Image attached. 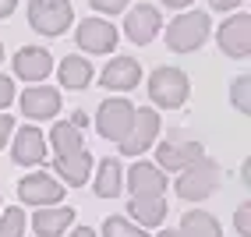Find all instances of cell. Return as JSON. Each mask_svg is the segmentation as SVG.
<instances>
[{"label": "cell", "instance_id": "cell-1", "mask_svg": "<svg viewBox=\"0 0 251 237\" xmlns=\"http://www.w3.org/2000/svg\"><path fill=\"white\" fill-rule=\"evenodd\" d=\"M209 14L205 11H184L166 25V46L174 53H195L198 46L209 39Z\"/></svg>", "mask_w": 251, "mask_h": 237}, {"label": "cell", "instance_id": "cell-2", "mask_svg": "<svg viewBox=\"0 0 251 237\" xmlns=\"http://www.w3.org/2000/svg\"><path fill=\"white\" fill-rule=\"evenodd\" d=\"M188 92H191V81H188V75H184L180 67L163 64V67H156V71L149 75V96H152V103L163 106V110L184 106L188 103Z\"/></svg>", "mask_w": 251, "mask_h": 237}, {"label": "cell", "instance_id": "cell-3", "mask_svg": "<svg viewBox=\"0 0 251 237\" xmlns=\"http://www.w3.org/2000/svg\"><path fill=\"white\" fill-rule=\"evenodd\" d=\"M198 156H205L202 142H198L195 134L180 131V128L166 131V138L156 145V166L159 170H184V166L195 163Z\"/></svg>", "mask_w": 251, "mask_h": 237}, {"label": "cell", "instance_id": "cell-4", "mask_svg": "<svg viewBox=\"0 0 251 237\" xmlns=\"http://www.w3.org/2000/svg\"><path fill=\"white\" fill-rule=\"evenodd\" d=\"M220 184V166H216L209 156H198L195 163H188L177 177V195L188 198V202H202L216 191Z\"/></svg>", "mask_w": 251, "mask_h": 237}, {"label": "cell", "instance_id": "cell-5", "mask_svg": "<svg viewBox=\"0 0 251 237\" xmlns=\"http://www.w3.org/2000/svg\"><path fill=\"white\" fill-rule=\"evenodd\" d=\"M75 11L68 0H28V25L43 32V36H60L64 28H71Z\"/></svg>", "mask_w": 251, "mask_h": 237}, {"label": "cell", "instance_id": "cell-6", "mask_svg": "<svg viewBox=\"0 0 251 237\" xmlns=\"http://www.w3.org/2000/svg\"><path fill=\"white\" fill-rule=\"evenodd\" d=\"M159 138V113L152 106H135V121H131V131L124 134L121 145L124 156H142L145 149H152Z\"/></svg>", "mask_w": 251, "mask_h": 237}, {"label": "cell", "instance_id": "cell-7", "mask_svg": "<svg viewBox=\"0 0 251 237\" xmlns=\"http://www.w3.org/2000/svg\"><path fill=\"white\" fill-rule=\"evenodd\" d=\"M131 121H135V106H131L124 96L106 99V103L96 110V128L110 142H124V134L131 131Z\"/></svg>", "mask_w": 251, "mask_h": 237}, {"label": "cell", "instance_id": "cell-8", "mask_svg": "<svg viewBox=\"0 0 251 237\" xmlns=\"http://www.w3.org/2000/svg\"><path fill=\"white\" fill-rule=\"evenodd\" d=\"M18 198L25 202V206H60V198H64V184L53 181L50 174L36 170V174H28L18 181Z\"/></svg>", "mask_w": 251, "mask_h": 237}, {"label": "cell", "instance_id": "cell-9", "mask_svg": "<svg viewBox=\"0 0 251 237\" xmlns=\"http://www.w3.org/2000/svg\"><path fill=\"white\" fill-rule=\"evenodd\" d=\"M216 43H220V50L233 60L248 57L251 53V14H233V18H226L220 25V32H216Z\"/></svg>", "mask_w": 251, "mask_h": 237}, {"label": "cell", "instance_id": "cell-10", "mask_svg": "<svg viewBox=\"0 0 251 237\" xmlns=\"http://www.w3.org/2000/svg\"><path fill=\"white\" fill-rule=\"evenodd\" d=\"M75 43L85 53H110L117 46V28L106 18H81V25L75 28Z\"/></svg>", "mask_w": 251, "mask_h": 237}, {"label": "cell", "instance_id": "cell-11", "mask_svg": "<svg viewBox=\"0 0 251 237\" xmlns=\"http://www.w3.org/2000/svg\"><path fill=\"white\" fill-rule=\"evenodd\" d=\"M159 28H163V18H159V7H152V4L131 7L127 18H124V36H127L131 43H138V46L152 43V39L159 36Z\"/></svg>", "mask_w": 251, "mask_h": 237}, {"label": "cell", "instance_id": "cell-12", "mask_svg": "<svg viewBox=\"0 0 251 237\" xmlns=\"http://www.w3.org/2000/svg\"><path fill=\"white\" fill-rule=\"evenodd\" d=\"M60 110V92L53 85H32L22 96V113L32 121H53V113Z\"/></svg>", "mask_w": 251, "mask_h": 237}, {"label": "cell", "instance_id": "cell-13", "mask_svg": "<svg viewBox=\"0 0 251 237\" xmlns=\"http://www.w3.org/2000/svg\"><path fill=\"white\" fill-rule=\"evenodd\" d=\"M138 81H142V67L135 57H113L103 67V85L110 92H131L138 89Z\"/></svg>", "mask_w": 251, "mask_h": 237}, {"label": "cell", "instance_id": "cell-14", "mask_svg": "<svg viewBox=\"0 0 251 237\" xmlns=\"http://www.w3.org/2000/svg\"><path fill=\"white\" fill-rule=\"evenodd\" d=\"M11 156L18 166H36L46 159V134L39 128H22L11 142Z\"/></svg>", "mask_w": 251, "mask_h": 237}, {"label": "cell", "instance_id": "cell-15", "mask_svg": "<svg viewBox=\"0 0 251 237\" xmlns=\"http://www.w3.org/2000/svg\"><path fill=\"white\" fill-rule=\"evenodd\" d=\"M50 71H53V57L43 46H22L14 53V75L25 81H43Z\"/></svg>", "mask_w": 251, "mask_h": 237}, {"label": "cell", "instance_id": "cell-16", "mask_svg": "<svg viewBox=\"0 0 251 237\" xmlns=\"http://www.w3.org/2000/svg\"><path fill=\"white\" fill-rule=\"evenodd\" d=\"M127 188H131V195H163L166 191V174L156 163H135L127 170Z\"/></svg>", "mask_w": 251, "mask_h": 237}, {"label": "cell", "instance_id": "cell-17", "mask_svg": "<svg viewBox=\"0 0 251 237\" xmlns=\"http://www.w3.org/2000/svg\"><path fill=\"white\" fill-rule=\"evenodd\" d=\"M75 223V212L68 206H39V212L32 216V230L39 237H60Z\"/></svg>", "mask_w": 251, "mask_h": 237}, {"label": "cell", "instance_id": "cell-18", "mask_svg": "<svg viewBox=\"0 0 251 237\" xmlns=\"http://www.w3.org/2000/svg\"><path fill=\"white\" fill-rule=\"evenodd\" d=\"M57 174H60L64 184L81 188V184L89 181V174H92V156H89V149L81 145V149L68 152V156H57Z\"/></svg>", "mask_w": 251, "mask_h": 237}, {"label": "cell", "instance_id": "cell-19", "mask_svg": "<svg viewBox=\"0 0 251 237\" xmlns=\"http://www.w3.org/2000/svg\"><path fill=\"white\" fill-rule=\"evenodd\" d=\"M127 209L138 219V227H159L166 219V198L163 195H131Z\"/></svg>", "mask_w": 251, "mask_h": 237}, {"label": "cell", "instance_id": "cell-20", "mask_svg": "<svg viewBox=\"0 0 251 237\" xmlns=\"http://www.w3.org/2000/svg\"><path fill=\"white\" fill-rule=\"evenodd\" d=\"M121 188H124V166L106 156L99 163V170H96V195L99 198H117Z\"/></svg>", "mask_w": 251, "mask_h": 237}, {"label": "cell", "instance_id": "cell-21", "mask_svg": "<svg viewBox=\"0 0 251 237\" xmlns=\"http://www.w3.org/2000/svg\"><path fill=\"white\" fill-rule=\"evenodd\" d=\"M180 234L184 237H220L223 227H220V219H216L212 212L191 209V212H184V219H180Z\"/></svg>", "mask_w": 251, "mask_h": 237}, {"label": "cell", "instance_id": "cell-22", "mask_svg": "<svg viewBox=\"0 0 251 237\" xmlns=\"http://www.w3.org/2000/svg\"><path fill=\"white\" fill-rule=\"evenodd\" d=\"M92 60L89 57H64L60 60V85L64 89H85L92 81Z\"/></svg>", "mask_w": 251, "mask_h": 237}, {"label": "cell", "instance_id": "cell-23", "mask_svg": "<svg viewBox=\"0 0 251 237\" xmlns=\"http://www.w3.org/2000/svg\"><path fill=\"white\" fill-rule=\"evenodd\" d=\"M53 142V152L57 156H68V152H75V149H81V128L78 124H71V121H57L53 124V131H50V138H46V145Z\"/></svg>", "mask_w": 251, "mask_h": 237}, {"label": "cell", "instance_id": "cell-24", "mask_svg": "<svg viewBox=\"0 0 251 237\" xmlns=\"http://www.w3.org/2000/svg\"><path fill=\"white\" fill-rule=\"evenodd\" d=\"M103 237H149V230L127 223L124 216H110L106 223H103Z\"/></svg>", "mask_w": 251, "mask_h": 237}, {"label": "cell", "instance_id": "cell-25", "mask_svg": "<svg viewBox=\"0 0 251 237\" xmlns=\"http://www.w3.org/2000/svg\"><path fill=\"white\" fill-rule=\"evenodd\" d=\"M230 103L241 113H251V75H237L230 85Z\"/></svg>", "mask_w": 251, "mask_h": 237}, {"label": "cell", "instance_id": "cell-26", "mask_svg": "<svg viewBox=\"0 0 251 237\" xmlns=\"http://www.w3.org/2000/svg\"><path fill=\"white\" fill-rule=\"evenodd\" d=\"M0 237H25V212L22 209H4V216H0Z\"/></svg>", "mask_w": 251, "mask_h": 237}, {"label": "cell", "instance_id": "cell-27", "mask_svg": "<svg viewBox=\"0 0 251 237\" xmlns=\"http://www.w3.org/2000/svg\"><path fill=\"white\" fill-rule=\"evenodd\" d=\"M233 227H237L241 237H251V202L237 206V212H233Z\"/></svg>", "mask_w": 251, "mask_h": 237}, {"label": "cell", "instance_id": "cell-28", "mask_svg": "<svg viewBox=\"0 0 251 237\" xmlns=\"http://www.w3.org/2000/svg\"><path fill=\"white\" fill-rule=\"evenodd\" d=\"M89 4L99 11V14H121L127 7V0H89Z\"/></svg>", "mask_w": 251, "mask_h": 237}, {"label": "cell", "instance_id": "cell-29", "mask_svg": "<svg viewBox=\"0 0 251 237\" xmlns=\"http://www.w3.org/2000/svg\"><path fill=\"white\" fill-rule=\"evenodd\" d=\"M11 134H14V117L0 110V149L7 145V138H11Z\"/></svg>", "mask_w": 251, "mask_h": 237}, {"label": "cell", "instance_id": "cell-30", "mask_svg": "<svg viewBox=\"0 0 251 237\" xmlns=\"http://www.w3.org/2000/svg\"><path fill=\"white\" fill-rule=\"evenodd\" d=\"M11 99H14V81L0 75V110H4V106L11 103Z\"/></svg>", "mask_w": 251, "mask_h": 237}, {"label": "cell", "instance_id": "cell-31", "mask_svg": "<svg viewBox=\"0 0 251 237\" xmlns=\"http://www.w3.org/2000/svg\"><path fill=\"white\" fill-rule=\"evenodd\" d=\"M241 4H244V0H209L212 11H237Z\"/></svg>", "mask_w": 251, "mask_h": 237}, {"label": "cell", "instance_id": "cell-32", "mask_svg": "<svg viewBox=\"0 0 251 237\" xmlns=\"http://www.w3.org/2000/svg\"><path fill=\"white\" fill-rule=\"evenodd\" d=\"M14 7H18V0H0V18H11Z\"/></svg>", "mask_w": 251, "mask_h": 237}, {"label": "cell", "instance_id": "cell-33", "mask_svg": "<svg viewBox=\"0 0 251 237\" xmlns=\"http://www.w3.org/2000/svg\"><path fill=\"white\" fill-rule=\"evenodd\" d=\"M188 4H195V0H163V7H174V11H184Z\"/></svg>", "mask_w": 251, "mask_h": 237}, {"label": "cell", "instance_id": "cell-34", "mask_svg": "<svg viewBox=\"0 0 251 237\" xmlns=\"http://www.w3.org/2000/svg\"><path fill=\"white\" fill-rule=\"evenodd\" d=\"M71 124H78V128H85V124H89V117L81 113V110H75V117H71Z\"/></svg>", "mask_w": 251, "mask_h": 237}, {"label": "cell", "instance_id": "cell-35", "mask_svg": "<svg viewBox=\"0 0 251 237\" xmlns=\"http://www.w3.org/2000/svg\"><path fill=\"white\" fill-rule=\"evenodd\" d=\"M71 237H96V234H92V230H89V227H78V230H75V234H71Z\"/></svg>", "mask_w": 251, "mask_h": 237}, {"label": "cell", "instance_id": "cell-36", "mask_svg": "<svg viewBox=\"0 0 251 237\" xmlns=\"http://www.w3.org/2000/svg\"><path fill=\"white\" fill-rule=\"evenodd\" d=\"M159 237H184V234H180V230H163Z\"/></svg>", "mask_w": 251, "mask_h": 237}, {"label": "cell", "instance_id": "cell-37", "mask_svg": "<svg viewBox=\"0 0 251 237\" xmlns=\"http://www.w3.org/2000/svg\"><path fill=\"white\" fill-rule=\"evenodd\" d=\"M0 60H4V46H0Z\"/></svg>", "mask_w": 251, "mask_h": 237}]
</instances>
